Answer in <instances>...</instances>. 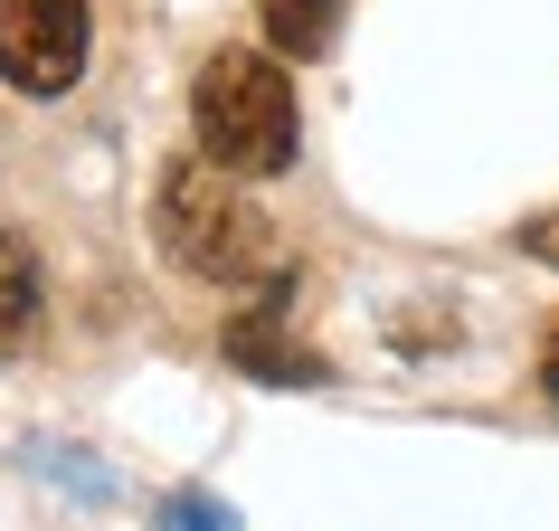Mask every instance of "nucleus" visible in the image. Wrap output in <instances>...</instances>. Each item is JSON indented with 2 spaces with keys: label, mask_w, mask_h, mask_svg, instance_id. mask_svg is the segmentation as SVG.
Returning <instances> with one entry per match:
<instances>
[{
  "label": "nucleus",
  "mask_w": 559,
  "mask_h": 531,
  "mask_svg": "<svg viewBox=\"0 0 559 531\" xmlns=\"http://www.w3.org/2000/svg\"><path fill=\"white\" fill-rule=\"evenodd\" d=\"M190 133H200V152L218 172L275 180L304 143V105H295L285 58H265V48H218V58H200V76H190Z\"/></svg>",
  "instance_id": "obj_1"
},
{
  "label": "nucleus",
  "mask_w": 559,
  "mask_h": 531,
  "mask_svg": "<svg viewBox=\"0 0 559 531\" xmlns=\"http://www.w3.org/2000/svg\"><path fill=\"white\" fill-rule=\"evenodd\" d=\"M152 228H162V257L200 285H275V228L265 209L237 190V172H218L209 152L162 172V200H152Z\"/></svg>",
  "instance_id": "obj_2"
},
{
  "label": "nucleus",
  "mask_w": 559,
  "mask_h": 531,
  "mask_svg": "<svg viewBox=\"0 0 559 531\" xmlns=\"http://www.w3.org/2000/svg\"><path fill=\"white\" fill-rule=\"evenodd\" d=\"M95 58L86 0H0V76L20 95H67Z\"/></svg>",
  "instance_id": "obj_3"
},
{
  "label": "nucleus",
  "mask_w": 559,
  "mask_h": 531,
  "mask_svg": "<svg viewBox=\"0 0 559 531\" xmlns=\"http://www.w3.org/2000/svg\"><path fill=\"white\" fill-rule=\"evenodd\" d=\"M342 10H352V0H257L275 58H323L332 38H342Z\"/></svg>",
  "instance_id": "obj_4"
},
{
  "label": "nucleus",
  "mask_w": 559,
  "mask_h": 531,
  "mask_svg": "<svg viewBox=\"0 0 559 531\" xmlns=\"http://www.w3.org/2000/svg\"><path fill=\"white\" fill-rule=\"evenodd\" d=\"M38 323V266L20 237H0V342H20Z\"/></svg>",
  "instance_id": "obj_5"
},
{
  "label": "nucleus",
  "mask_w": 559,
  "mask_h": 531,
  "mask_svg": "<svg viewBox=\"0 0 559 531\" xmlns=\"http://www.w3.org/2000/svg\"><path fill=\"white\" fill-rule=\"evenodd\" d=\"M522 247H531V257H550V266H559V209H550V219H531V228H522Z\"/></svg>",
  "instance_id": "obj_6"
},
{
  "label": "nucleus",
  "mask_w": 559,
  "mask_h": 531,
  "mask_svg": "<svg viewBox=\"0 0 559 531\" xmlns=\"http://www.w3.org/2000/svg\"><path fill=\"white\" fill-rule=\"evenodd\" d=\"M540 389H550V409H559V323L540 332Z\"/></svg>",
  "instance_id": "obj_7"
}]
</instances>
